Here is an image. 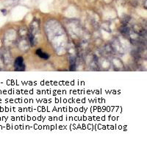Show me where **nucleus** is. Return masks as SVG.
I'll list each match as a JSON object with an SVG mask.
<instances>
[{"label": "nucleus", "instance_id": "1", "mask_svg": "<svg viewBox=\"0 0 147 148\" xmlns=\"http://www.w3.org/2000/svg\"><path fill=\"white\" fill-rule=\"evenodd\" d=\"M15 71H24L25 69V65L24 63V59L21 57H18L15 59Z\"/></svg>", "mask_w": 147, "mask_h": 148}, {"label": "nucleus", "instance_id": "2", "mask_svg": "<svg viewBox=\"0 0 147 148\" xmlns=\"http://www.w3.org/2000/svg\"><path fill=\"white\" fill-rule=\"evenodd\" d=\"M36 54H37V55H38L40 57L44 59V60H47V59H49V55L47 53H43V52L41 49H37V51H36Z\"/></svg>", "mask_w": 147, "mask_h": 148}, {"label": "nucleus", "instance_id": "3", "mask_svg": "<svg viewBox=\"0 0 147 148\" xmlns=\"http://www.w3.org/2000/svg\"><path fill=\"white\" fill-rule=\"evenodd\" d=\"M29 37V41H30L31 45L33 46V45H34V36H33V35L30 34Z\"/></svg>", "mask_w": 147, "mask_h": 148}, {"label": "nucleus", "instance_id": "4", "mask_svg": "<svg viewBox=\"0 0 147 148\" xmlns=\"http://www.w3.org/2000/svg\"><path fill=\"white\" fill-rule=\"evenodd\" d=\"M2 13L4 14V15H6L7 14V11H6V10H2Z\"/></svg>", "mask_w": 147, "mask_h": 148}]
</instances>
